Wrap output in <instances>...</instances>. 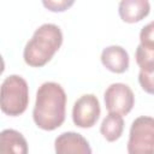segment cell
Listing matches in <instances>:
<instances>
[{
    "label": "cell",
    "instance_id": "1",
    "mask_svg": "<svg viewBox=\"0 0 154 154\" xmlns=\"http://www.w3.org/2000/svg\"><path fill=\"white\" fill-rule=\"evenodd\" d=\"M66 94L55 82L42 83L36 93L32 118L35 124L46 131L58 129L65 120Z\"/></svg>",
    "mask_w": 154,
    "mask_h": 154
},
{
    "label": "cell",
    "instance_id": "2",
    "mask_svg": "<svg viewBox=\"0 0 154 154\" xmlns=\"http://www.w3.org/2000/svg\"><path fill=\"white\" fill-rule=\"evenodd\" d=\"M63 43V32L55 24L46 23L38 26L25 45L23 58L31 67L45 66L59 51Z\"/></svg>",
    "mask_w": 154,
    "mask_h": 154
},
{
    "label": "cell",
    "instance_id": "3",
    "mask_svg": "<svg viewBox=\"0 0 154 154\" xmlns=\"http://www.w3.org/2000/svg\"><path fill=\"white\" fill-rule=\"evenodd\" d=\"M28 103L29 87L26 81L18 75L7 76L1 84V111L10 117H17L25 112Z\"/></svg>",
    "mask_w": 154,
    "mask_h": 154
},
{
    "label": "cell",
    "instance_id": "4",
    "mask_svg": "<svg viewBox=\"0 0 154 154\" xmlns=\"http://www.w3.org/2000/svg\"><path fill=\"white\" fill-rule=\"evenodd\" d=\"M128 154H154V118L141 116L130 128Z\"/></svg>",
    "mask_w": 154,
    "mask_h": 154
},
{
    "label": "cell",
    "instance_id": "5",
    "mask_svg": "<svg viewBox=\"0 0 154 154\" xmlns=\"http://www.w3.org/2000/svg\"><path fill=\"white\" fill-rule=\"evenodd\" d=\"M105 106L108 113L126 116L135 105V95L131 88L124 83L111 84L103 95Z\"/></svg>",
    "mask_w": 154,
    "mask_h": 154
},
{
    "label": "cell",
    "instance_id": "6",
    "mask_svg": "<svg viewBox=\"0 0 154 154\" xmlns=\"http://www.w3.org/2000/svg\"><path fill=\"white\" fill-rule=\"evenodd\" d=\"M101 113L99 99L94 94L82 95L73 105L72 120L76 126L82 129L93 128Z\"/></svg>",
    "mask_w": 154,
    "mask_h": 154
},
{
    "label": "cell",
    "instance_id": "7",
    "mask_svg": "<svg viewBox=\"0 0 154 154\" xmlns=\"http://www.w3.org/2000/svg\"><path fill=\"white\" fill-rule=\"evenodd\" d=\"M55 154H91L89 142L78 132L60 134L54 141Z\"/></svg>",
    "mask_w": 154,
    "mask_h": 154
},
{
    "label": "cell",
    "instance_id": "8",
    "mask_svg": "<svg viewBox=\"0 0 154 154\" xmlns=\"http://www.w3.org/2000/svg\"><path fill=\"white\" fill-rule=\"evenodd\" d=\"M102 65L114 73H123L129 69V54L120 46H108L101 53Z\"/></svg>",
    "mask_w": 154,
    "mask_h": 154
},
{
    "label": "cell",
    "instance_id": "9",
    "mask_svg": "<svg viewBox=\"0 0 154 154\" xmlns=\"http://www.w3.org/2000/svg\"><path fill=\"white\" fill-rule=\"evenodd\" d=\"M150 4L147 0H123L119 2L118 12L125 23H137L149 14Z\"/></svg>",
    "mask_w": 154,
    "mask_h": 154
},
{
    "label": "cell",
    "instance_id": "10",
    "mask_svg": "<svg viewBox=\"0 0 154 154\" xmlns=\"http://www.w3.org/2000/svg\"><path fill=\"white\" fill-rule=\"evenodd\" d=\"M28 142L17 130L5 129L0 134V154H28Z\"/></svg>",
    "mask_w": 154,
    "mask_h": 154
},
{
    "label": "cell",
    "instance_id": "11",
    "mask_svg": "<svg viewBox=\"0 0 154 154\" xmlns=\"http://www.w3.org/2000/svg\"><path fill=\"white\" fill-rule=\"evenodd\" d=\"M123 131H124V119L122 116L116 113H108L103 118L100 126V132L108 142L117 141L123 135Z\"/></svg>",
    "mask_w": 154,
    "mask_h": 154
},
{
    "label": "cell",
    "instance_id": "12",
    "mask_svg": "<svg viewBox=\"0 0 154 154\" xmlns=\"http://www.w3.org/2000/svg\"><path fill=\"white\" fill-rule=\"evenodd\" d=\"M136 63L140 66V71L150 72L154 71V47L138 45L136 48Z\"/></svg>",
    "mask_w": 154,
    "mask_h": 154
},
{
    "label": "cell",
    "instance_id": "13",
    "mask_svg": "<svg viewBox=\"0 0 154 154\" xmlns=\"http://www.w3.org/2000/svg\"><path fill=\"white\" fill-rule=\"evenodd\" d=\"M138 82H140L141 88L146 93L154 95V71H150V72L140 71Z\"/></svg>",
    "mask_w": 154,
    "mask_h": 154
},
{
    "label": "cell",
    "instance_id": "14",
    "mask_svg": "<svg viewBox=\"0 0 154 154\" xmlns=\"http://www.w3.org/2000/svg\"><path fill=\"white\" fill-rule=\"evenodd\" d=\"M140 45L154 47V22L144 25L140 32Z\"/></svg>",
    "mask_w": 154,
    "mask_h": 154
},
{
    "label": "cell",
    "instance_id": "15",
    "mask_svg": "<svg viewBox=\"0 0 154 154\" xmlns=\"http://www.w3.org/2000/svg\"><path fill=\"white\" fill-rule=\"evenodd\" d=\"M42 4H43L45 7H47L52 12H64L70 6L73 5V1H66V0H60V1H43Z\"/></svg>",
    "mask_w": 154,
    "mask_h": 154
}]
</instances>
